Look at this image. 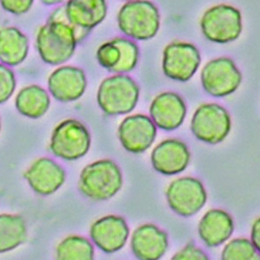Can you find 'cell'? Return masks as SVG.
<instances>
[{"instance_id": "2", "label": "cell", "mask_w": 260, "mask_h": 260, "mask_svg": "<svg viewBox=\"0 0 260 260\" xmlns=\"http://www.w3.org/2000/svg\"><path fill=\"white\" fill-rule=\"evenodd\" d=\"M123 178L118 165L111 159H100L85 166L79 176L78 188L94 201H107L121 188Z\"/></svg>"}, {"instance_id": "8", "label": "cell", "mask_w": 260, "mask_h": 260, "mask_svg": "<svg viewBox=\"0 0 260 260\" xmlns=\"http://www.w3.org/2000/svg\"><path fill=\"white\" fill-rule=\"evenodd\" d=\"M204 90L211 96L222 98L235 93L242 82V73L230 58L209 61L201 72Z\"/></svg>"}, {"instance_id": "1", "label": "cell", "mask_w": 260, "mask_h": 260, "mask_svg": "<svg viewBox=\"0 0 260 260\" xmlns=\"http://www.w3.org/2000/svg\"><path fill=\"white\" fill-rule=\"evenodd\" d=\"M77 39L72 27L64 18V7L57 9L36 36V49L43 62L60 65L74 54Z\"/></svg>"}, {"instance_id": "14", "label": "cell", "mask_w": 260, "mask_h": 260, "mask_svg": "<svg viewBox=\"0 0 260 260\" xmlns=\"http://www.w3.org/2000/svg\"><path fill=\"white\" fill-rule=\"evenodd\" d=\"M25 179L38 194L51 196L64 184L65 170L49 157H40L25 172Z\"/></svg>"}, {"instance_id": "6", "label": "cell", "mask_w": 260, "mask_h": 260, "mask_svg": "<svg viewBox=\"0 0 260 260\" xmlns=\"http://www.w3.org/2000/svg\"><path fill=\"white\" fill-rule=\"evenodd\" d=\"M191 132L202 142L218 144L225 140L232 129L229 111L215 103L201 105L191 118Z\"/></svg>"}, {"instance_id": "5", "label": "cell", "mask_w": 260, "mask_h": 260, "mask_svg": "<svg viewBox=\"0 0 260 260\" xmlns=\"http://www.w3.org/2000/svg\"><path fill=\"white\" fill-rule=\"evenodd\" d=\"M204 36L215 43L237 40L243 29L241 12L229 5H217L205 12L201 19Z\"/></svg>"}, {"instance_id": "21", "label": "cell", "mask_w": 260, "mask_h": 260, "mask_svg": "<svg viewBox=\"0 0 260 260\" xmlns=\"http://www.w3.org/2000/svg\"><path fill=\"white\" fill-rule=\"evenodd\" d=\"M16 108L24 116L40 118L50 108L51 99L49 93L39 85H28L22 89L16 98Z\"/></svg>"}, {"instance_id": "20", "label": "cell", "mask_w": 260, "mask_h": 260, "mask_svg": "<svg viewBox=\"0 0 260 260\" xmlns=\"http://www.w3.org/2000/svg\"><path fill=\"white\" fill-rule=\"evenodd\" d=\"M29 52L28 37L15 27L0 29V62L7 66H18Z\"/></svg>"}, {"instance_id": "23", "label": "cell", "mask_w": 260, "mask_h": 260, "mask_svg": "<svg viewBox=\"0 0 260 260\" xmlns=\"http://www.w3.org/2000/svg\"><path fill=\"white\" fill-rule=\"evenodd\" d=\"M94 246L83 237L69 236L57 247L56 256L59 260H93Z\"/></svg>"}, {"instance_id": "4", "label": "cell", "mask_w": 260, "mask_h": 260, "mask_svg": "<svg viewBox=\"0 0 260 260\" xmlns=\"http://www.w3.org/2000/svg\"><path fill=\"white\" fill-rule=\"evenodd\" d=\"M117 24L126 36L135 40H148L159 30V12L148 0H128L118 12Z\"/></svg>"}, {"instance_id": "19", "label": "cell", "mask_w": 260, "mask_h": 260, "mask_svg": "<svg viewBox=\"0 0 260 260\" xmlns=\"http://www.w3.org/2000/svg\"><path fill=\"white\" fill-rule=\"evenodd\" d=\"M232 216L220 209L209 210L199 223V236L209 248H215L226 242L234 233Z\"/></svg>"}, {"instance_id": "28", "label": "cell", "mask_w": 260, "mask_h": 260, "mask_svg": "<svg viewBox=\"0 0 260 260\" xmlns=\"http://www.w3.org/2000/svg\"><path fill=\"white\" fill-rule=\"evenodd\" d=\"M209 256L193 244L186 245L172 257V260H208Z\"/></svg>"}, {"instance_id": "24", "label": "cell", "mask_w": 260, "mask_h": 260, "mask_svg": "<svg viewBox=\"0 0 260 260\" xmlns=\"http://www.w3.org/2000/svg\"><path fill=\"white\" fill-rule=\"evenodd\" d=\"M259 251L254 247L251 241L247 239H235L225 245L221 259L222 260H258Z\"/></svg>"}, {"instance_id": "12", "label": "cell", "mask_w": 260, "mask_h": 260, "mask_svg": "<svg viewBox=\"0 0 260 260\" xmlns=\"http://www.w3.org/2000/svg\"><path fill=\"white\" fill-rule=\"evenodd\" d=\"M118 139L122 147L132 153L146 151L156 137V125L149 116L135 114L126 116L118 126Z\"/></svg>"}, {"instance_id": "10", "label": "cell", "mask_w": 260, "mask_h": 260, "mask_svg": "<svg viewBox=\"0 0 260 260\" xmlns=\"http://www.w3.org/2000/svg\"><path fill=\"white\" fill-rule=\"evenodd\" d=\"M200 64V51L191 43L174 41L164 50L162 71L171 79L188 81L196 74Z\"/></svg>"}, {"instance_id": "9", "label": "cell", "mask_w": 260, "mask_h": 260, "mask_svg": "<svg viewBox=\"0 0 260 260\" xmlns=\"http://www.w3.org/2000/svg\"><path fill=\"white\" fill-rule=\"evenodd\" d=\"M169 207L182 217H191L206 205L208 196L203 183L192 177L172 181L166 191Z\"/></svg>"}, {"instance_id": "7", "label": "cell", "mask_w": 260, "mask_h": 260, "mask_svg": "<svg viewBox=\"0 0 260 260\" xmlns=\"http://www.w3.org/2000/svg\"><path fill=\"white\" fill-rule=\"evenodd\" d=\"M90 147L91 135L88 128L76 119L62 121L52 134L51 151L62 159H79L89 152Z\"/></svg>"}, {"instance_id": "26", "label": "cell", "mask_w": 260, "mask_h": 260, "mask_svg": "<svg viewBox=\"0 0 260 260\" xmlns=\"http://www.w3.org/2000/svg\"><path fill=\"white\" fill-rule=\"evenodd\" d=\"M121 59V52L116 42L112 39L104 42L97 51V61L105 69L112 72Z\"/></svg>"}, {"instance_id": "33", "label": "cell", "mask_w": 260, "mask_h": 260, "mask_svg": "<svg viewBox=\"0 0 260 260\" xmlns=\"http://www.w3.org/2000/svg\"><path fill=\"white\" fill-rule=\"evenodd\" d=\"M127 2H128V0H127Z\"/></svg>"}, {"instance_id": "16", "label": "cell", "mask_w": 260, "mask_h": 260, "mask_svg": "<svg viewBox=\"0 0 260 260\" xmlns=\"http://www.w3.org/2000/svg\"><path fill=\"white\" fill-rule=\"evenodd\" d=\"M86 84L83 70L73 66L57 68L48 79L49 91L60 102H73L81 98Z\"/></svg>"}, {"instance_id": "22", "label": "cell", "mask_w": 260, "mask_h": 260, "mask_svg": "<svg viewBox=\"0 0 260 260\" xmlns=\"http://www.w3.org/2000/svg\"><path fill=\"white\" fill-rule=\"evenodd\" d=\"M27 237V223L21 215L0 214V254L15 250Z\"/></svg>"}, {"instance_id": "13", "label": "cell", "mask_w": 260, "mask_h": 260, "mask_svg": "<svg viewBox=\"0 0 260 260\" xmlns=\"http://www.w3.org/2000/svg\"><path fill=\"white\" fill-rule=\"evenodd\" d=\"M190 152L187 145L177 139H167L151 152V164L159 174L173 176L182 173L189 165Z\"/></svg>"}, {"instance_id": "18", "label": "cell", "mask_w": 260, "mask_h": 260, "mask_svg": "<svg viewBox=\"0 0 260 260\" xmlns=\"http://www.w3.org/2000/svg\"><path fill=\"white\" fill-rule=\"evenodd\" d=\"M168 235L154 224L146 223L133 233L131 248L140 260H158L168 249Z\"/></svg>"}, {"instance_id": "15", "label": "cell", "mask_w": 260, "mask_h": 260, "mask_svg": "<svg viewBox=\"0 0 260 260\" xmlns=\"http://www.w3.org/2000/svg\"><path fill=\"white\" fill-rule=\"evenodd\" d=\"M92 242L105 253H114L122 249L129 236V229L124 218L108 215L95 221L90 231Z\"/></svg>"}, {"instance_id": "32", "label": "cell", "mask_w": 260, "mask_h": 260, "mask_svg": "<svg viewBox=\"0 0 260 260\" xmlns=\"http://www.w3.org/2000/svg\"><path fill=\"white\" fill-rule=\"evenodd\" d=\"M0 131H2V121H0Z\"/></svg>"}, {"instance_id": "30", "label": "cell", "mask_w": 260, "mask_h": 260, "mask_svg": "<svg viewBox=\"0 0 260 260\" xmlns=\"http://www.w3.org/2000/svg\"><path fill=\"white\" fill-rule=\"evenodd\" d=\"M251 243L254 245V247L260 251V219L257 218L251 230Z\"/></svg>"}, {"instance_id": "31", "label": "cell", "mask_w": 260, "mask_h": 260, "mask_svg": "<svg viewBox=\"0 0 260 260\" xmlns=\"http://www.w3.org/2000/svg\"><path fill=\"white\" fill-rule=\"evenodd\" d=\"M40 2L46 6H55V5L62 4L64 0H40Z\"/></svg>"}, {"instance_id": "3", "label": "cell", "mask_w": 260, "mask_h": 260, "mask_svg": "<svg viewBox=\"0 0 260 260\" xmlns=\"http://www.w3.org/2000/svg\"><path fill=\"white\" fill-rule=\"evenodd\" d=\"M139 95L140 88L132 77L116 73L101 82L97 101L101 110L107 115H123L135 109Z\"/></svg>"}, {"instance_id": "17", "label": "cell", "mask_w": 260, "mask_h": 260, "mask_svg": "<svg viewBox=\"0 0 260 260\" xmlns=\"http://www.w3.org/2000/svg\"><path fill=\"white\" fill-rule=\"evenodd\" d=\"M149 112L151 120L157 127L165 131H174L185 119L186 105L180 95L165 92L152 100Z\"/></svg>"}, {"instance_id": "27", "label": "cell", "mask_w": 260, "mask_h": 260, "mask_svg": "<svg viewBox=\"0 0 260 260\" xmlns=\"http://www.w3.org/2000/svg\"><path fill=\"white\" fill-rule=\"evenodd\" d=\"M16 90L14 72L5 64H0V104L10 100Z\"/></svg>"}, {"instance_id": "25", "label": "cell", "mask_w": 260, "mask_h": 260, "mask_svg": "<svg viewBox=\"0 0 260 260\" xmlns=\"http://www.w3.org/2000/svg\"><path fill=\"white\" fill-rule=\"evenodd\" d=\"M116 45L119 47L121 52V59L116 67L112 70L114 73L125 74L129 71H132L139 60V48L135 42L132 40L117 37L113 39Z\"/></svg>"}, {"instance_id": "11", "label": "cell", "mask_w": 260, "mask_h": 260, "mask_svg": "<svg viewBox=\"0 0 260 260\" xmlns=\"http://www.w3.org/2000/svg\"><path fill=\"white\" fill-rule=\"evenodd\" d=\"M107 9L106 0H68L64 18L74 30L77 42L105 20Z\"/></svg>"}, {"instance_id": "29", "label": "cell", "mask_w": 260, "mask_h": 260, "mask_svg": "<svg viewBox=\"0 0 260 260\" xmlns=\"http://www.w3.org/2000/svg\"><path fill=\"white\" fill-rule=\"evenodd\" d=\"M34 0H0L3 9L14 15H24L33 6Z\"/></svg>"}]
</instances>
